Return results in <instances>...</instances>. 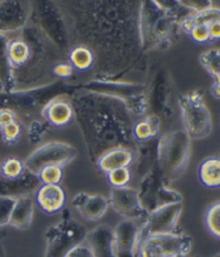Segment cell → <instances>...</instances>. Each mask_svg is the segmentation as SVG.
<instances>
[{"instance_id": "1", "label": "cell", "mask_w": 220, "mask_h": 257, "mask_svg": "<svg viewBox=\"0 0 220 257\" xmlns=\"http://www.w3.org/2000/svg\"><path fill=\"white\" fill-rule=\"evenodd\" d=\"M141 39L143 49L165 50L176 41L178 20L165 11L158 2H144L141 7Z\"/></svg>"}, {"instance_id": "2", "label": "cell", "mask_w": 220, "mask_h": 257, "mask_svg": "<svg viewBox=\"0 0 220 257\" xmlns=\"http://www.w3.org/2000/svg\"><path fill=\"white\" fill-rule=\"evenodd\" d=\"M191 139L185 131L164 134L157 146V166L169 182L177 180L188 167L191 152Z\"/></svg>"}, {"instance_id": "3", "label": "cell", "mask_w": 220, "mask_h": 257, "mask_svg": "<svg viewBox=\"0 0 220 257\" xmlns=\"http://www.w3.org/2000/svg\"><path fill=\"white\" fill-rule=\"evenodd\" d=\"M74 90L73 86L62 82L25 90H11L0 92V109H8L17 112L32 113L42 110L45 104L54 98L70 95Z\"/></svg>"}, {"instance_id": "4", "label": "cell", "mask_w": 220, "mask_h": 257, "mask_svg": "<svg viewBox=\"0 0 220 257\" xmlns=\"http://www.w3.org/2000/svg\"><path fill=\"white\" fill-rule=\"evenodd\" d=\"M87 232L85 226L73 218L69 210H64L60 220L45 231L44 257H67L75 247L83 244Z\"/></svg>"}, {"instance_id": "5", "label": "cell", "mask_w": 220, "mask_h": 257, "mask_svg": "<svg viewBox=\"0 0 220 257\" xmlns=\"http://www.w3.org/2000/svg\"><path fill=\"white\" fill-rule=\"evenodd\" d=\"M181 119L188 137L193 140L205 139L213 132V118L204 101L202 90H191L178 98Z\"/></svg>"}, {"instance_id": "6", "label": "cell", "mask_w": 220, "mask_h": 257, "mask_svg": "<svg viewBox=\"0 0 220 257\" xmlns=\"http://www.w3.org/2000/svg\"><path fill=\"white\" fill-rule=\"evenodd\" d=\"M138 196L142 208L147 214L159 208L183 201L181 195L168 186V181L157 165L143 177Z\"/></svg>"}, {"instance_id": "7", "label": "cell", "mask_w": 220, "mask_h": 257, "mask_svg": "<svg viewBox=\"0 0 220 257\" xmlns=\"http://www.w3.org/2000/svg\"><path fill=\"white\" fill-rule=\"evenodd\" d=\"M82 88L92 93L117 98L136 115H142L148 108L146 90L142 85L94 80L83 84Z\"/></svg>"}, {"instance_id": "8", "label": "cell", "mask_w": 220, "mask_h": 257, "mask_svg": "<svg viewBox=\"0 0 220 257\" xmlns=\"http://www.w3.org/2000/svg\"><path fill=\"white\" fill-rule=\"evenodd\" d=\"M192 240L184 233L151 236L140 241L136 257H183L191 251Z\"/></svg>"}, {"instance_id": "9", "label": "cell", "mask_w": 220, "mask_h": 257, "mask_svg": "<svg viewBox=\"0 0 220 257\" xmlns=\"http://www.w3.org/2000/svg\"><path fill=\"white\" fill-rule=\"evenodd\" d=\"M78 155V151L65 142L51 141L35 150L24 162L25 169L38 175L47 166L57 165L60 167L70 164Z\"/></svg>"}, {"instance_id": "10", "label": "cell", "mask_w": 220, "mask_h": 257, "mask_svg": "<svg viewBox=\"0 0 220 257\" xmlns=\"http://www.w3.org/2000/svg\"><path fill=\"white\" fill-rule=\"evenodd\" d=\"M181 212H183V203L177 202L148 213L142 228L139 230V242L151 236L175 232Z\"/></svg>"}, {"instance_id": "11", "label": "cell", "mask_w": 220, "mask_h": 257, "mask_svg": "<svg viewBox=\"0 0 220 257\" xmlns=\"http://www.w3.org/2000/svg\"><path fill=\"white\" fill-rule=\"evenodd\" d=\"M109 205L116 212L125 217V220L134 221L147 215L146 211L141 206L138 191L131 187H112Z\"/></svg>"}, {"instance_id": "12", "label": "cell", "mask_w": 220, "mask_h": 257, "mask_svg": "<svg viewBox=\"0 0 220 257\" xmlns=\"http://www.w3.org/2000/svg\"><path fill=\"white\" fill-rule=\"evenodd\" d=\"M116 257H136L139 228L134 221L124 220L114 229Z\"/></svg>"}, {"instance_id": "13", "label": "cell", "mask_w": 220, "mask_h": 257, "mask_svg": "<svg viewBox=\"0 0 220 257\" xmlns=\"http://www.w3.org/2000/svg\"><path fill=\"white\" fill-rule=\"evenodd\" d=\"M42 185L38 175L25 171L17 179L0 180V197L18 199L39 190Z\"/></svg>"}, {"instance_id": "14", "label": "cell", "mask_w": 220, "mask_h": 257, "mask_svg": "<svg viewBox=\"0 0 220 257\" xmlns=\"http://www.w3.org/2000/svg\"><path fill=\"white\" fill-rule=\"evenodd\" d=\"M72 206L80 215L87 221H98L105 214L109 208V200L101 195L80 193L71 200Z\"/></svg>"}, {"instance_id": "15", "label": "cell", "mask_w": 220, "mask_h": 257, "mask_svg": "<svg viewBox=\"0 0 220 257\" xmlns=\"http://www.w3.org/2000/svg\"><path fill=\"white\" fill-rule=\"evenodd\" d=\"M27 19V3L0 2V34L5 35L23 27Z\"/></svg>"}, {"instance_id": "16", "label": "cell", "mask_w": 220, "mask_h": 257, "mask_svg": "<svg viewBox=\"0 0 220 257\" xmlns=\"http://www.w3.org/2000/svg\"><path fill=\"white\" fill-rule=\"evenodd\" d=\"M85 240L94 257H116L114 230L109 226H97L87 232Z\"/></svg>"}, {"instance_id": "17", "label": "cell", "mask_w": 220, "mask_h": 257, "mask_svg": "<svg viewBox=\"0 0 220 257\" xmlns=\"http://www.w3.org/2000/svg\"><path fill=\"white\" fill-rule=\"evenodd\" d=\"M66 192L58 185H41L36 194V202L44 213L55 214L65 208Z\"/></svg>"}, {"instance_id": "18", "label": "cell", "mask_w": 220, "mask_h": 257, "mask_svg": "<svg viewBox=\"0 0 220 257\" xmlns=\"http://www.w3.org/2000/svg\"><path fill=\"white\" fill-rule=\"evenodd\" d=\"M42 117L53 126L62 127L71 122L74 111L66 96H60L48 102L41 110Z\"/></svg>"}, {"instance_id": "19", "label": "cell", "mask_w": 220, "mask_h": 257, "mask_svg": "<svg viewBox=\"0 0 220 257\" xmlns=\"http://www.w3.org/2000/svg\"><path fill=\"white\" fill-rule=\"evenodd\" d=\"M134 155L125 148H114L105 152L98 160V168L108 173L119 168H128L132 164Z\"/></svg>"}, {"instance_id": "20", "label": "cell", "mask_w": 220, "mask_h": 257, "mask_svg": "<svg viewBox=\"0 0 220 257\" xmlns=\"http://www.w3.org/2000/svg\"><path fill=\"white\" fill-rule=\"evenodd\" d=\"M34 217V201L25 196L15 200L12 209L9 225L19 229H27L32 225Z\"/></svg>"}, {"instance_id": "21", "label": "cell", "mask_w": 220, "mask_h": 257, "mask_svg": "<svg viewBox=\"0 0 220 257\" xmlns=\"http://www.w3.org/2000/svg\"><path fill=\"white\" fill-rule=\"evenodd\" d=\"M200 182L208 188H220V154L203 160L198 168Z\"/></svg>"}, {"instance_id": "22", "label": "cell", "mask_w": 220, "mask_h": 257, "mask_svg": "<svg viewBox=\"0 0 220 257\" xmlns=\"http://www.w3.org/2000/svg\"><path fill=\"white\" fill-rule=\"evenodd\" d=\"M40 21L42 22V26L45 32L58 47L63 48L64 45H66L64 26L54 10L47 8V9H43L42 12L40 11Z\"/></svg>"}, {"instance_id": "23", "label": "cell", "mask_w": 220, "mask_h": 257, "mask_svg": "<svg viewBox=\"0 0 220 257\" xmlns=\"http://www.w3.org/2000/svg\"><path fill=\"white\" fill-rule=\"evenodd\" d=\"M8 43L6 35L0 34V92H11L15 85L13 68L8 56Z\"/></svg>"}, {"instance_id": "24", "label": "cell", "mask_w": 220, "mask_h": 257, "mask_svg": "<svg viewBox=\"0 0 220 257\" xmlns=\"http://www.w3.org/2000/svg\"><path fill=\"white\" fill-rule=\"evenodd\" d=\"M8 56L12 68H19L28 62L32 51L25 40L13 39L8 43Z\"/></svg>"}, {"instance_id": "25", "label": "cell", "mask_w": 220, "mask_h": 257, "mask_svg": "<svg viewBox=\"0 0 220 257\" xmlns=\"http://www.w3.org/2000/svg\"><path fill=\"white\" fill-rule=\"evenodd\" d=\"M160 132V118L157 115H149L145 119L140 120L134 126V136L139 141L146 142L157 137Z\"/></svg>"}, {"instance_id": "26", "label": "cell", "mask_w": 220, "mask_h": 257, "mask_svg": "<svg viewBox=\"0 0 220 257\" xmlns=\"http://www.w3.org/2000/svg\"><path fill=\"white\" fill-rule=\"evenodd\" d=\"M70 65L74 69L80 71L88 70L94 64V55L92 51L85 47L74 48L69 54Z\"/></svg>"}, {"instance_id": "27", "label": "cell", "mask_w": 220, "mask_h": 257, "mask_svg": "<svg viewBox=\"0 0 220 257\" xmlns=\"http://www.w3.org/2000/svg\"><path fill=\"white\" fill-rule=\"evenodd\" d=\"M201 66L214 78L220 72V49H211L202 53L199 57Z\"/></svg>"}, {"instance_id": "28", "label": "cell", "mask_w": 220, "mask_h": 257, "mask_svg": "<svg viewBox=\"0 0 220 257\" xmlns=\"http://www.w3.org/2000/svg\"><path fill=\"white\" fill-rule=\"evenodd\" d=\"M42 185H58L64 178V167L57 165L47 166L38 173Z\"/></svg>"}, {"instance_id": "29", "label": "cell", "mask_w": 220, "mask_h": 257, "mask_svg": "<svg viewBox=\"0 0 220 257\" xmlns=\"http://www.w3.org/2000/svg\"><path fill=\"white\" fill-rule=\"evenodd\" d=\"M26 171L24 163L18 158H8L0 165V173L4 179L12 180L21 177Z\"/></svg>"}, {"instance_id": "30", "label": "cell", "mask_w": 220, "mask_h": 257, "mask_svg": "<svg viewBox=\"0 0 220 257\" xmlns=\"http://www.w3.org/2000/svg\"><path fill=\"white\" fill-rule=\"evenodd\" d=\"M205 225L211 235L220 239V201L213 203L207 209Z\"/></svg>"}, {"instance_id": "31", "label": "cell", "mask_w": 220, "mask_h": 257, "mask_svg": "<svg viewBox=\"0 0 220 257\" xmlns=\"http://www.w3.org/2000/svg\"><path fill=\"white\" fill-rule=\"evenodd\" d=\"M131 180V172L129 168H119L108 173V181L112 187H125Z\"/></svg>"}, {"instance_id": "32", "label": "cell", "mask_w": 220, "mask_h": 257, "mask_svg": "<svg viewBox=\"0 0 220 257\" xmlns=\"http://www.w3.org/2000/svg\"><path fill=\"white\" fill-rule=\"evenodd\" d=\"M0 134H2V140L6 145L12 146L19 141L22 134V128L20 123L17 120V122L6 126L4 130L0 132Z\"/></svg>"}, {"instance_id": "33", "label": "cell", "mask_w": 220, "mask_h": 257, "mask_svg": "<svg viewBox=\"0 0 220 257\" xmlns=\"http://www.w3.org/2000/svg\"><path fill=\"white\" fill-rule=\"evenodd\" d=\"M191 39L196 43H207L210 42L208 25L205 24H195L189 32Z\"/></svg>"}, {"instance_id": "34", "label": "cell", "mask_w": 220, "mask_h": 257, "mask_svg": "<svg viewBox=\"0 0 220 257\" xmlns=\"http://www.w3.org/2000/svg\"><path fill=\"white\" fill-rule=\"evenodd\" d=\"M17 199L8 198V197H0V227L9 224L10 216L14 203Z\"/></svg>"}, {"instance_id": "35", "label": "cell", "mask_w": 220, "mask_h": 257, "mask_svg": "<svg viewBox=\"0 0 220 257\" xmlns=\"http://www.w3.org/2000/svg\"><path fill=\"white\" fill-rule=\"evenodd\" d=\"M187 10L192 12L193 14L200 13L202 11H205L210 9L213 7V2L210 0H193V2H180Z\"/></svg>"}, {"instance_id": "36", "label": "cell", "mask_w": 220, "mask_h": 257, "mask_svg": "<svg viewBox=\"0 0 220 257\" xmlns=\"http://www.w3.org/2000/svg\"><path fill=\"white\" fill-rule=\"evenodd\" d=\"M47 132V127L43 123L34 122L29 128V138L30 141L34 143H38L42 139V136Z\"/></svg>"}, {"instance_id": "37", "label": "cell", "mask_w": 220, "mask_h": 257, "mask_svg": "<svg viewBox=\"0 0 220 257\" xmlns=\"http://www.w3.org/2000/svg\"><path fill=\"white\" fill-rule=\"evenodd\" d=\"M73 71L74 68L68 63H59L53 68V72H54L56 77H59L62 79H68L72 77Z\"/></svg>"}, {"instance_id": "38", "label": "cell", "mask_w": 220, "mask_h": 257, "mask_svg": "<svg viewBox=\"0 0 220 257\" xmlns=\"http://www.w3.org/2000/svg\"><path fill=\"white\" fill-rule=\"evenodd\" d=\"M17 114H15L13 111L8 109H0V132H2L6 126L17 122Z\"/></svg>"}, {"instance_id": "39", "label": "cell", "mask_w": 220, "mask_h": 257, "mask_svg": "<svg viewBox=\"0 0 220 257\" xmlns=\"http://www.w3.org/2000/svg\"><path fill=\"white\" fill-rule=\"evenodd\" d=\"M67 257H94V255L90 252L87 245L81 244L71 251Z\"/></svg>"}, {"instance_id": "40", "label": "cell", "mask_w": 220, "mask_h": 257, "mask_svg": "<svg viewBox=\"0 0 220 257\" xmlns=\"http://www.w3.org/2000/svg\"><path fill=\"white\" fill-rule=\"evenodd\" d=\"M210 41L220 40V21H215L208 24Z\"/></svg>"}, {"instance_id": "41", "label": "cell", "mask_w": 220, "mask_h": 257, "mask_svg": "<svg viewBox=\"0 0 220 257\" xmlns=\"http://www.w3.org/2000/svg\"><path fill=\"white\" fill-rule=\"evenodd\" d=\"M213 79H214V83L210 89L211 95H213V97L216 98V99H220V72L216 74Z\"/></svg>"}, {"instance_id": "42", "label": "cell", "mask_w": 220, "mask_h": 257, "mask_svg": "<svg viewBox=\"0 0 220 257\" xmlns=\"http://www.w3.org/2000/svg\"><path fill=\"white\" fill-rule=\"evenodd\" d=\"M0 257H6V251L2 242H0Z\"/></svg>"}, {"instance_id": "43", "label": "cell", "mask_w": 220, "mask_h": 257, "mask_svg": "<svg viewBox=\"0 0 220 257\" xmlns=\"http://www.w3.org/2000/svg\"><path fill=\"white\" fill-rule=\"evenodd\" d=\"M215 257H220V254H218V255H216Z\"/></svg>"}]
</instances>
